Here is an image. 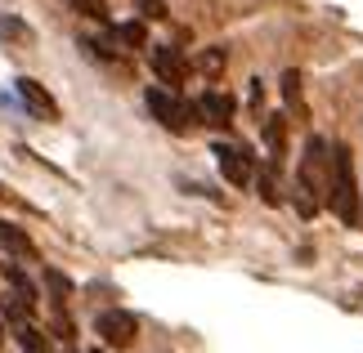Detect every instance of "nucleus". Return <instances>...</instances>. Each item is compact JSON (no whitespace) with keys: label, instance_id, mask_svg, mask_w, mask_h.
<instances>
[{"label":"nucleus","instance_id":"nucleus-9","mask_svg":"<svg viewBox=\"0 0 363 353\" xmlns=\"http://www.w3.org/2000/svg\"><path fill=\"white\" fill-rule=\"evenodd\" d=\"M0 246H5L9 255H18V260H36V242L18 228V224H9V219H0Z\"/></svg>","mask_w":363,"mask_h":353},{"label":"nucleus","instance_id":"nucleus-18","mask_svg":"<svg viewBox=\"0 0 363 353\" xmlns=\"http://www.w3.org/2000/svg\"><path fill=\"white\" fill-rule=\"evenodd\" d=\"M139 13H144L148 23H166V18H171V9H166L162 0H139Z\"/></svg>","mask_w":363,"mask_h":353},{"label":"nucleus","instance_id":"nucleus-21","mask_svg":"<svg viewBox=\"0 0 363 353\" xmlns=\"http://www.w3.org/2000/svg\"><path fill=\"white\" fill-rule=\"evenodd\" d=\"M0 345H5V327H0Z\"/></svg>","mask_w":363,"mask_h":353},{"label":"nucleus","instance_id":"nucleus-17","mask_svg":"<svg viewBox=\"0 0 363 353\" xmlns=\"http://www.w3.org/2000/svg\"><path fill=\"white\" fill-rule=\"evenodd\" d=\"M18 345H23V353H40V349H45V340H40V331H36V327H27V322L18 327Z\"/></svg>","mask_w":363,"mask_h":353},{"label":"nucleus","instance_id":"nucleus-19","mask_svg":"<svg viewBox=\"0 0 363 353\" xmlns=\"http://www.w3.org/2000/svg\"><path fill=\"white\" fill-rule=\"evenodd\" d=\"M256 183H260L264 206H278V183H274V170H260V175H256Z\"/></svg>","mask_w":363,"mask_h":353},{"label":"nucleus","instance_id":"nucleus-10","mask_svg":"<svg viewBox=\"0 0 363 353\" xmlns=\"http://www.w3.org/2000/svg\"><path fill=\"white\" fill-rule=\"evenodd\" d=\"M264 148H269V166H283V148H287V125L283 117L264 121Z\"/></svg>","mask_w":363,"mask_h":353},{"label":"nucleus","instance_id":"nucleus-8","mask_svg":"<svg viewBox=\"0 0 363 353\" xmlns=\"http://www.w3.org/2000/svg\"><path fill=\"white\" fill-rule=\"evenodd\" d=\"M152 72L162 76V86L179 90V86L189 81V59H184V50H175V45H157V50H152Z\"/></svg>","mask_w":363,"mask_h":353},{"label":"nucleus","instance_id":"nucleus-20","mask_svg":"<svg viewBox=\"0 0 363 353\" xmlns=\"http://www.w3.org/2000/svg\"><path fill=\"white\" fill-rule=\"evenodd\" d=\"M202 72H220V67H225V54H220V50H211V54H202Z\"/></svg>","mask_w":363,"mask_h":353},{"label":"nucleus","instance_id":"nucleus-4","mask_svg":"<svg viewBox=\"0 0 363 353\" xmlns=\"http://www.w3.org/2000/svg\"><path fill=\"white\" fill-rule=\"evenodd\" d=\"M94 331H99V340L108 349H130L139 340V322H135V313H125V308H104V313L94 318Z\"/></svg>","mask_w":363,"mask_h":353},{"label":"nucleus","instance_id":"nucleus-16","mask_svg":"<svg viewBox=\"0 0 363 353\" xmlns=\"http://www.w3.org/2000/svg\"><path fill=\"white\" fill-rule=\"evenodd\" d=\"M32 32L18 23V18H9V13H0V40H27Z\"/></svg>","mask_w":363,"mask_h":353},{"label":"nucleus","instance_id":"nucleus-1","mask_svg":"<svg viewBox=\"0 0 363 353\" xmlns=\"http://www.w3.org/2000/svg\"><path fill=\"white\" fill-rule=\"evenodd\" d=\"M328 183H332V144L310 134L305 139V152H301V175H296V192H301L296 210L305 219H314L318 202H328Z\"/></svg>","mask_w":363,"mask_h":353},{"label":"nucleus","instance_id":"nucleus-11","mask_svg":"<svg viewBox=\"0 0 363 353\" xmlns=\"http://www.w3.org/2000/svg\"><path fill=\"white\" fill-rule=\"evenodd\" d=\"M108 32H113L125 50H144V45H148V27H144V23H113Z\"/></svg>","mask_w":363,"mask_h":353},{"label":"nucleus","instance_id":"nucleus-15","mask_svg":"<svg viewBox=\"0 0 363 353\" xmlns=\"http://www.w3.org/2000/svg\"><path fill=\"white\" fill-rule=\"evenodd\" d=\"M45 291H50V300L63 308V300L72 295V282H67V277L59 273V268H45Z\"/></svg>","mask_w":363,"mask_h":353},{"label":"nucleus","instance_id":"nucleus-7","mask_svg":"<svg viewBox=\"0 0 363 353\" xmlns=\"http://www.w3.org/2000/svg\"><path fill=\"white\" fill-rule=\"evenodd\" d=\"M233 117H238V103H233V94H225V90H206V94L198 98V121L211 125V130H229Z\"/></svg>","mask_w":363,"mask_h":353},{"label":"nucleus","instance_id":"nucleus-12","mask_svg":"<svg viewBox=\"0 0 363 353\" xmlns=\"http://www.w3.org/2000/svg\"><path fill=\"white\" fill-rule=\"evenodd\" d=\"M5 277L13 282V295H18L23 304H36V287H32V277H27L18 264H5Z\"/></svg>","mask_w":363,"mask_h":353},{"label":"nucleus","instance_id":"nucleus-14","mask_svg":"<svg viewBox=\"0 0 363 353\" xmlns=\"http://www.w3.org/2000/svg\"><path fill=\"white\" fill-rule=\"evenodd\" d=\"M283 98H287V108L296 112V117H305V98H301V72H283Z\"/></svg>","mask_w":363,"mask_h":353},{"label":"nucleus","instance_id":"nucleus-13","mask_svg":"<svg viewBox=\"0 0 363 353\" xmlns=\"http://www.w3.org/2000/svg\"><path fill=\"white\" fill-rule=\"evenodd\" d=\"M77 13H86V18H94L99 27H113V9L104 5V0H67Z\"/></svg>","mask_w":363,"mask_h":353},{"label":"nucleus","instance_id":"nucleus-5","mask_svg":"<svg viewBox=\"0 0 363 353\" xmlns=\"http://www.w3.org/2000/svg\"><path fill=\"white\" fill-rule=\"evenodd\" d=\"M216 161H220V175H225L233 188H242V183L256 179V157H251V148H242V144H220Z\"/></svg>","mask_w":363,"mask_h":353},{"label":"nucleus","instance_id":"nucleus-2","mask_svg":"<svg viewBox=\"0 0 363 353\" xmlns=\"http://www.w3.org/2000/svg\"><path fill=\"white\" fill-rule=\"evenodd\" d=\"M359 202H363V192H359V179H354V157H350V148L345 144H332V183H328V210L337 215L345 228H354L359 224Z\"/></svg>","mask_w":363,"mask_h":353},{"label":"nucleus","instance_id":"nucleus-22","mask_svg":"<svg viewBox=\"0 0 363 353\" xmlns=\"http://www.w3.org/2000/svg\"><path fill=\"white\" fill-rule=\"evenodd\" d=\"M94 353H99V349H94Z\"/></svg>","mask_w":363,"mask_h":353},{"label":"nucleus","instance_id":"nucleus-6","mask_svg":"<svg viewBox=\"0 0 363 353\" xmlns=\"http://www.w3.org/2000/svg\"><path fill=\"white\" fill-rule=\"evenodd\" d=\"M13 94H18V103L32 112L36 121H59V98H54L40 81H32V76H18L13 81Z\"/></svg>","mask_w":363,"mask_h":353},{"label":"nucleus","instance_id":"nucleus-3","mask_svg":"<svg viewBox=\"0 0 363 353\" xmlns=\"http://www.w3.org/2000/svg\"><path fill=\"white\" fill-rule=\"evenodd\" d=\"M144 103H148V112H152V121L166 125V130H175V134H189L193 121H198V103H184V98H179V90L152 86V90L144 94Z\"/></svg>","mask_w":363,"mask_h":353}]
</instances>
